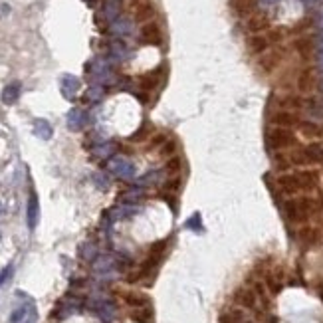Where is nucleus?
Instances as JSON below:
<instances>
[{
	"mask_svg": "<svg viewBox=\"0 0 323 323\" xmlns=\"http://www.w3.org/2000/svg\"><path fill=\"white\" fill-rule=\"evenodd\" d=\"M78 89H80V80L76 76H70L68 74V76L62 78V93H64L66 99H74L76 93H78Z\"/></svg>",
	"mask_w": 323,
	"mask_h": 323,
	"instance_id": "6",
	"label": "nucleus"
},
{
	"mask_svg": "<svg viewBox=\"0 0 323 323\" xmlns=\"http://www.w3.org/2000/svg\"><path fill=\"white\" fill-rule=\"evenodd\" d=\"M161 177H163V173H161V171H151V173H147L145 177H141L139 181H137V187H147V185H157L159 181H161Z\"/></svg>",
	"mask_w": 323,
	"mask_h": 323,
	"instance_id": "15",
	"label": "nucleus"
},
{
	"mask_svg": "<svg viewBox=\"0 0 323 323\" xmlns=\"http://www.w3.org/2000/svg\"><path fill=\"white\" fill-rule=\"evenodd\" d=\"M297 87H299L301 91H311V89L315 87V76H313L309 70L301 72L299 78H297Z\"/></svg>",
	"mask_w": 323,
	"mask_h": 323,
	"instance_id": "10",
	"label": "nucleus"
},
{
	"mask_svg": "<svg viewBox=\"0 0 323 323\" xmlns=\"http://www.w3.org/2000/svg\"><path fill=\"white\" fill-rule=\"evenodd\" d=\"M52 133H54V129H52V125H50L46 119H38V121L34 123V135H36V137L48 141V139L52 137Z\"/></svg>",
	"mask_w": 323,
	"mask_h": 323,
	"instance_id": "9",
	"label": "nucleus"
},
{
	"mask_svg": "<svg viewBox=\"0 0 323 323\" xmlns=\"http://www.w3.org/2000/svg\"><path fill=\"white\" fill-rule=\"evenodd\" d=\"M0 240H2V232H0Z\"/></svg>",
	"mask_w": 323,
	"mask_h": 323,
	"instance_id": "27",
	"label": "nucleus"
},
{
	"mask_svg": "<svg viewBox=\"0 0 323 323\" xmlns=\"http://www.w3.org/2000/svg\"><path fill=\"white\" fill-rule=\"evenodd\" d=\"M280 62V54L278 52H270V54H264V58L260 60V66L266 70V72H272Z\"/></svg>",
	"mask_w": 323,
	"mask_h": 323,
	"instance_id": "12",
	"label": "nucleus"
},
{
	"mask_svg": "<svg viewBox=\"0 0 323 323\" xmlns=\"http://www.w3.org/2000/svg\"><path fill=\"white\" fill-rule=\"evenodd\" d=\"M268 26V18L266 16H252L250 20H248V30H252V32H262V30H266Z\"/></svg>",
	"mask_w": 323,
	"mask_h": 323,
	"instance_id": "13",
	"label": "nucleus"
},
{
	"mask_svg": "<svg viewBox=\"0 0 323 323\" xmlns=\"http://www.w3.org/2000/svg\"><path fill=\"white\" fill-rule=\"evenodd\" d=\"M141 194H143V188L135 185L133 188H129L127 192H123V194L119 196V200H121L123 204H127V202H135L137 198H141Z\"/></svg>",
	"mask_w": 323,
	"mask_h": 323,
	"instance_id": "17",
	"label": "nucleus"
},
{
	"mask_svg": "<svg viewBox=\"0 0 323 323\" xmlns=\"http://www.w3.org/2000/svg\"><path fill=\"white\" fill-rule=\"evenodd\" d=\"M119 12V0H107V4H105V14L113 18L115 14Z\"/></svg>",
	"mask_w": 323,
	"mask_h": 323,
	"instance_id": "19",
	"label": "nucleus"
},
{
	"mask_svg": "<svg viewBox=\"0 0 323 323\" xmlns=\"http://www.w3.org/2000/svg\"><path fill=\"white\" fill-rule=\"evenodd\" d=\"M107 171H109L113 177L121 179V181H131L135 177V165L123 155H115L107 161Z\"/></svg>",
	"mask_w": 323,
	"mask_h": 323,
	"instance_id": "1",
	"label": "nucleus"
},
{
	"mask_svg": "<svg viewBox=\"0 0 323 323\" xmlns=\"http://www.w3.org/2000/svg\"><path fill=\"white\" fill-rule=\"evenodd\" d=\"M296 48H297V52L301 54L303 58H307V56H311L313 42H311V38H299V40L296 42Z\"/></svg>",
	"mask_w": 323,
	"mask_h": 323,
	"instance_id": "16",
	"label": "nucleus"
},
{
	"mask_svg": "<svg viewBox=\"0 0 323 323\" xmlns=\"http://www.w3.org/2000/svg\"><path fill=\"white\" fill-rule=\"evenodd\" d=\"M36 317H38V315H36V309H34V311H32V313H30V315L22 321V323H36Z\"/></svg>",
	"mask_w": 323,
	"mask_h": 323,
	"instance_id": "26",
	"label": "nucleus"
},
{
	"mask_svg": "<svg viewBox=\"0 0 323 323\" xmlns=\"http://www.w3.org/2000/svg\"><path fill=\"white\" fill-rule=\"evenodd\" d=\"M187 228H192V230H196V232H200L202 230V222H200V214H192V216L187 220V224H185Z\"/></svg>",
	"mask_w": 323,
	"mask_h": 323,
	"instance_id": "20",
	"label": "nucleus"
},
{
	"mask_svg": "<svg viewBox=\"0 0 323 323\" xmlns=\"http://www.w3.org/2000/svg\"><path fill=\"white\" fill-rule=\"evenodd\" d=\"M113 151H115V145H113V143H103V145H97V147L91 149V153H93L97 159H107Z\"/></svg>",
	"mask_w": 323,
	"mask_h": 323,
	"instance_id": "14",
	"label": "nucleus"
},
{
	"mask_svg": "<svg viewBox=\"0 0 323 323\" xmlns=\"http://www.w3.org/2000/svg\"><path fill=\"white\" fill-rule=\"evenodd\" d=\"M12 274H14V268H12V264H8L6 268H2L0 270V288H2L10 278H12Z\"/></svg>",
	"mask_w": 323,
	"mask_h": 323,
	"instance_id": "18",
	"label": "nucleus"
},
{
	"mask_svg": "<svg viewBox=\"0 0 323 323\" xmlns=\"http://www.w3.org/2000/svg\"><path fill=\"white\" fill-rule=\"evenodd\" d=\"M87 123V113L83 109H80V107H76V109H72L68 113V127L72 131H81Z\"/></svg>",
	"mask_w": 323,
	"mask_h": 323,
	"instance_id": "5",
	"label": "nucleus"
},
{
	"mask_svg": "<svg viewBox=\"0 0 323 323\" xmlns=\"http://www.w3.org/2000/svg\"><path fill=\"white\" fill-rule=\"evenodd\" d=\"M101 95H103V87H99V85H93V87L87 89V99L89 101H99Z\"/></svg>",
	"mask_w": 323,
	"mask_h": 323,
	"instance_id": "21",
	"label": "nucleus"
},
{
	"mask_svg": "<svg viewBox=\"0 0 323 323\" xmlns=\"http://www.w3.org/2000/svg\"><path fill=\"white\" fill-rule=\"evenodd\" d=\"M93 181H95V183H97V187H99V188H103V190H107V187H109V183H107V179H105L101 173H95V175H93Z\"/></svg>",
	"mask_w": 323,
	"mask_h": 323,
	"instance_id": "23",
	"label": "nucleus"
},
{
	"mask_svg": "<svg viewBox=\"0 0 323 323\" xmlns=\"http://www.w3.org/2000/svg\"><path fill=\"white\" fill-rule=\"evenodd\" d=\"M18 97H20V83H10V85H6L4 87V91H2V101L6 103V105H12V103H16L18 101Z\"/></svg>",
	"mask_w": 323,
	"mask_h": 323,
	"instance_id": "8",
	"label": "nucleus"
},
{
	"mask_svg": "<svg viewBox=\"0 0 323 323\" xmlns=\"http://www.w3.org/2000/svg\"><path fill=\"white\" fill-rule=\"evenodd\" d=\"M111 54H113V56H117V58H123V56H125V48H123L119 42H115V44L111 46Z\"/></svg>",
	"mask_w": 323,
	"mask_h": 323,
	"instance_id": "24",
	"label": "nucleus"
},
{
	"mask_svg": "<svg viewBox=\"0 0 323 323\" xmlns=\"http://www.w3.org/2000/svg\"><path fill=\"white\" fill-rule=\"evenodd\" d=\"M95 246L93 244H83L81 246V258H85V260H93V256H95Z\"/></svg>",
	"mask_w": 323,
	"mask_h": 323,
	"instance_id": "22",
	"label": "nucleus"
},
{
	"mask_svg": "<svg viewBox=\"0 0 323 323\" xmlns=\"http://www.w3.org/2000/svg\"><path fill=\"white\" fill-rule=\"evenodd\" d=\"M36 307H34V303L32 301H28V303H22L20 307H16L12 313H10V323H22L32 311H34Z\"/></svg>",
	"mask_w": 323,
	"mask_h": 323,
	"instance_id": "7",
	"label": "nucleus"
},
{
	"mask_svg": "<svg viewBox=\"0 0 323 323\" xmlns=\"http://www.w3.org/2000/svg\"><path fill=\"white\" fill-rule=\"evenodd\" d=\"M141 42L143 44H153V46H159L161 42H163V34H161L159 26L157 24L143 26V30H141Z\"/></svg>",
	"mask_w": 323,
	"mask_h": 323,
	"instance_id": "4",
	"label": "nucleus"
},
{
	"mask_svg": "<svg viewBox=\"0 0 323 323\" xmlns=\"http://www.w3.org/2000/svg\"><path fill=\"white\" fill-rule=\"evenodd\" d=\"M38 218H40V202H38L36 192H30L28 208H26V222H28V228L30 230H34L38 226Z\"/></svg>",
	"mask_w": 323,
	"mask_h": 323,
	"instance_id": "3",
	"label": "nucleus"
},
{
	"mask_svg": "<svg viewBox=\"0 0 323 323\" xmlns=\"http://www.w3.org/2000/svg\"><path fill=\"white\" fill-rule=\"evenodd\" d=\"M113 32H117V34H127V32H129V22H125V20H121L119 24H115V28H113Z\"/></svg>",
	"mask_w": 323,
	"mask_h": 323,
	"instance_id": "25",
	"label": "nucleus"
},
{
	"mask_svg": "<svg viewBox=\"0 0 323 323\" xmlns=\"http://www.w3.org/2000/svg\"><path fill=\"white\" fill-rule=\"evenodd\" d=\"M268 44H270L268 36H254V38H250V42H248V48H250V52H254V54H262V52L268 48Z\"/></svg>",
	"mask_w": 323,
	"mask_h": 323,
	"instance_id": "11",
	"label": "nucleus"
},
{
	"mask_svg": "<svg viewBox=\"0 0 323 323\" xmlns=\"http://www.w3.org/2000/svg\"><path fill=\"white\" fill-rule=\"evenodd\" d=\"M268 141H270V145H272L274 149H288V147H292V145L296 143V137L292 135L290 129H286V127H276V129L270 131V137H268Z\"/></svg>",
	"mask_w": 323,
	"mask_h": 323,
	"instance_id": "2",
	"label": "nucleus"
}]
</instances>
